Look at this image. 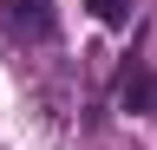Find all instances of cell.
<instances>
[{"label": "cell", "instance_id": "6da1fadb", "mask_svg": "<svg viewBox=\"0 0 157 150\" xmlns=\"http://www.w3.org/2000/svg\"><path fill=\"white\" fill-rule=\"evenodd\" d=\"M20 39H52V0H0Z\"/></svg>", "mask_w": 157, "mask_h": 150}, {"label": "cell", "instance_id": "7a4b0ae2", "mask_svg": "<svg viewBox=\"0 0 157 150\" xmlns=\"http://www.w3.org/2000/svg\"><path fill=\"white\" fill-rule=\"evenodd\" d=\"M124 104L144 111V118H157V72H131L124 79Z\"/></svg>", "mask_w": 157, "mask_h": 150}, {"label": "cell", "instance_id": "3957f363", "mask_svg": "<svg viewBox=\"0 0 157 150\" xmlns=\"http://www.w3.org/2000/svg\"><path fill=\"white\" fill-rule=\"evenodd\" d=\"M85 7H92L105 26H124V20H131V0H85Z\"/></svg>", "mask_w": 157, "mask_h": 150}]
</instances>
